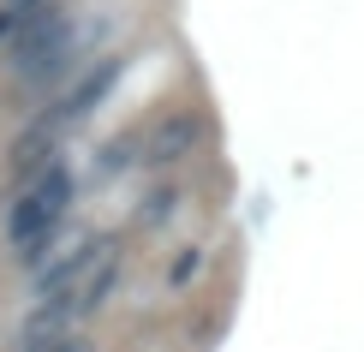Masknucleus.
I'll return each instance as SVG.
<instances>
[{
  "mask_svg": "<svg viewBox=\"0 0 364 352\" xmlns=\"http://www.w3.org/2000/svg\"><path fill=\"white\" fill-rule=\"evenodd\" d=\"M72 203H78V174H72L66 161H54V167H42L36 179H24V191L12 197V209H6V245H12V257L30 263V269L48 263V245L60 239Z\"/></svg>",
  "mask_w": 364,
  "mask_h": 352,
  "instance_id": "f257e3e1",
  "label": "nucleus"
},
{
  "mask_svg": "<svg viewBox=\"0 0 364 352\" xmlns=\"http://www.w3.org/2000/svg\"><path fill=\"white\" fill-rule=\"evenodd\" d=\"M119 269H126V251H119V239H102V245H96V257H90V269L78 274V281L60 287L54 299H36V311H30V341H42V334H66L72 323L96 316L102 304L114 299Z\"/></svg>",
  "mask_w": 364,
  "mask_h": 352,
  "instance_id": "f03ea898",
  "label": "nucleus"
},
{
  "mask_svg": "<svg viewBox=\"0 0 364 352\" xmlns=\"http://www.w3.org/2000/svg\"><path fill=\"white\" fill-rule=\"evenodd\" d=\"M197 137H203V126H197L191 114H173V119H161V126H149L144 132V174H161V167L186 161L197 149Z\"/></svg>",
  "mask_w": 364,
  "mask_h": 352,
  "instance_id": "7ed1b4c3",
  "label": "nucleus"
},
{
  "mask_svg": "<svg viewBox=\"0 0 364 352\" xmlns=\"http://www.w3.org/2000/svg\"><path fill=\"white\" fill-rule=\"evenodd\" d=\"M144 132L149 126H132V132L108 137V144L90 156V186H108V179H119L126 167H144Z\"/></svg>",
  "mask_w": 364,
  "mask_h": 352,
  "instance_id": "20e7f679",
  "label": "nucleus"
},
{
  "mask_svg": "<svg viewBox=\"0 0 364 352\" xmlns=\"http://www.w3.org/2000/svg\"><path fill=\"white\" fill-rule=\"evenodd\" d=\"M179 197H186L179 186H156V191L144 197V209H138V227H168L179 215Z\"/></svg>",
  "mask_w": 364,
  "mask_h": 352,
  "instance_id": "39448f33",
  "label": "nucleus"
},
{
  "mask_svg": "<svg viewBox=\"0 0 364 352\" xmlns=\"http://www.w3.org/2000/svg\"><path fill=\"white\" fill-rule=\"evenodd\" d=\"M30 24V12H12V6H0V42H6V48H12V42H18V30Z\"/></svg>",
  "mask_w": 364,
  "mask_h": 352,
  "instance_id": "423d86ee",
  "label": "nucleus"
},
{
  "mask_svg": "<svg viewBox=\"0 0 364 352\" xmlns=\"http://www.w3.org/2000/svg\"><path fill=\"white\" fill-rule=\"evenodd\" d=\"M197 269H203V257H197V251H191V257H179V263H173V287H186Z\"/></svg>",
  "mask_w": 364,
  "mask_h": 352,
  "instance_id": "0eeeda50",
  "label": "nucleus"
}]
</instances>
